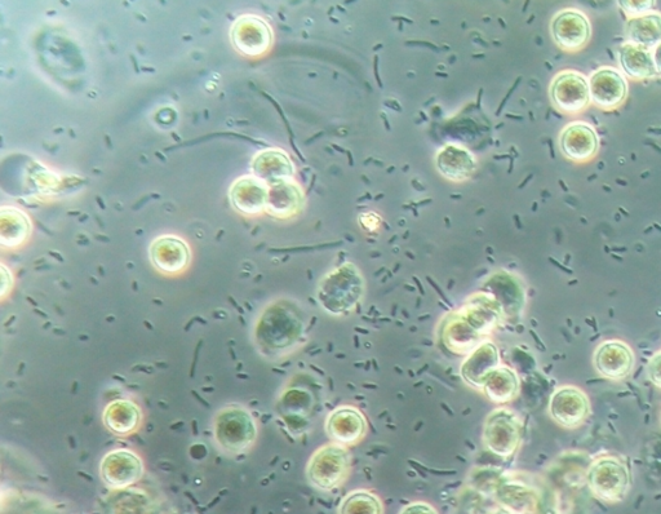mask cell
<instances>
[{"label":"cell","mask_w":661,"mask_h":514,"mask_svg":"<svg viewBox=\"0 0 661 514\" xmlns=\"http://www.w3.org/2000/svg\"><path fill=\"white\" fill-rule=\"evenodd\" d=\"M305 206V192L295 180L278 181L269 185L266 212L277 219H291Z\"/></svg>","instance_id":"obj_21"},{"label":"cell","mask_w":661,"mask_h":514,"mask_svg":"<svg viewBox=\"0 0 661 514\" xmlns=\"http://www.w3.org/2000/svg\"><path fill=\"white\" fill-rule=\"evenodd\" d=\"M30 233L31 221L25 212L13 207L3 208L0 214V242L3 247H20Z\"/></svg>","instance_id":"obj_27"},{"label":"cell","mask_w":661,"mask_h":514,"mask_svg":"<svg viewBox=\"0 0 661 514\" xmlns=\"http://www.w3.org/2000/svg\"><path fill=\"white\" fill-rule=\"evenodd\" d=\"M505 319L503 307L491 292H478L463 307L448 314L441 330L442 343L458 356L469 354L485 343Z\"/></svg>","instance_id":"obj_1"},{"label":"cell","mask_w":661,"mask_h":514,"mask_svg":"<svg viewBox=\"0 0 661 514\" xmlns=\"http://www.w3.org/2000/svg\"><path fill=\"white\" fill-rule=\"evenodd\" d=\"M619 4L631 16V19H634V17H640L646 15V13H650L655 3L647 0V2H620Z\"/></svg>","instance_id":"obj_29"},{"label":"cell","mask_w":661,"mask_h":514,"mask_svg":"<svg viewBox=\"0 0 661 514\" xmlns=\"http://www.w3.org/2000/svg\"><path fill=\"white\" fill-rule=\"evenodd\" d=\"M217 446L228 455L246 453L255 445L259 427L246 407L230 405L217 412L214 420Z\"/></svg>","instance_id":"obj_4"},{"label":"cell","mask_w":661,"mask_h":514,"mask_svg":"<svg viewBox=\"0 0 661 514\" xmlns=\"http://www.w3.org/2000/svg\"><path fill=\"white\" fill-rule=\"evenodd\" d=\"M269 185L255 176L235 181L230 189V201L235 210L246 216L263 214L268 205Z\"/></svg>","instance_id":"obj_20"},{"label":"cell","mask_w":661,"mask_h":514,"mask_svg":"<svg viewBox=\"0 0 661 514\" xmlns=\"http://www.w3.org/2000/svg\"><path fill=\"white\" fill-rule=\"evenodd\" d=\"M519 391H521V381L517 372L504 365L492 372L482 388L485 396L496 405H507L512 402L518 397Z\"/></svg>","instance_id":"obj_25"},{"label":"cell","mask_w":661,"mask_h":514,"mask_svg":"<svg viewBox=\"0 0 661 514\" xmlns=\"http://www.w3.org/2000/svg\"><path fill=\"white\" fill-rule=\"evenodd\" d=\"M434 162L439 175L451 183H465L472 179L478 170L476 155L465 146L455 143L443 145Z\"/></svg>","instance_id":"obj_17"},{"label":"cell","mask_w":661,"mask_h":514,"mask_svg":"<svg viewBox=\"0 0 661 514\" xmlns=\"http://www.w3.org/2000/svg\"><path fill=\"white\" fill-rule=\"evenodd\" d=\"M652 60H654L656 72L661 75V42L651 51Z\"/></svg>","instance_id":"obj_33"},{"label":"cell","mask_w":661,"mask_h":514,"mask_svg":"<svg viewBox=\"0 0 661 514\" xmlns=\"http://www.w3.org/2000/svg\"><path fill=\"white\" fill-rule=\"evenodd\" d=\"M560 149L572 162H588L596 157L600 150V137L588 123L574 122L563 128Z\"/></svg>","instance_id":"obj_18"},{"label":"cell","mask_w":661,"mask_h":514,"mask_svg":"<svg viewBox=\"0 0 661 514\" xmlns=\"http://www.w3.org/2000/svg\"><path fill=\"white\" fill-rule=\"evenodd\" d=\"M597 374L607 380L621 381L632 375L636 366V354L631 345L623 340H606L598 345L593 354Z\"/></svg>","instance_id":"obj_12"},{"label":"cell","mask_w":661,"mask_h":514,"mask_svg":"<svg viewBox=\"0 0 661 514\" xmlns=\"http://www.w3.org/2000/svg\"><path fill=\"white\" fill-rule=\"evenodd\" d=\"M352 469V455L348 447L328 443L314 451L306 464L309 484L323 493L339 489Z\"/></svg>","instance_id":"obj_5"},{"label":"cell","mask_w":661,"mask_h":514,"mask_svg":"<svg viewBox=\"0 0 661 514\" xmlns=\"http://www.w3.org/2000/svg\"><path fill=\"white\" fill-rule=\"evenodd\" d=\"M647 376L656 388L661 389V350L651 357L649 366H647Z\"/></svg>","instance_id":"obj_30"},{"label":"cell","mask_w":661,"mask_h":514,"mask_svg":"<svg viewBox=\"0 0 661 514\" xmlns=\"http://www.w3.org/2000/svg\"><path fill=\"white\" fill-rule=\"evenodd\" d=\"M232 42L234 47L245 56H264L273 46L272 26L259 16H241L233 25Z\"/></svg>","instance_id":"obj_13"},{"label":"cell","mask_w":661,"mask_h":514,"mask_svg":"<svg viewBox=\"0 0 661 514\" xmlns=\"http://www.w3.org/2000/svg\"><path fill=\"white\" fill-rule=\"evenodd\" d=\"M325 431L337 445L356 446L366 437L368 423L365 414L357 407L343 405L327 415Z\"/></svg>","instance_id":"obj_14"},{"label":"cell","mask_w":661,"mask_h":514,"mask_svg":"<svg viewBox=\"0 0 661 514\" xmlns=\"http://www.w3.org/2000/svg\"><path fill=\"white\" fill-rule=\"evenodd\" d=\"M380 223L379 215L374 214V212H367V214L359 216V224L367 232H375L380 227Z\"/></svg>","instance_id":"obj_32"},{"label":"cell","mask_w":661,"mask_h":514,"mask_svg":"<svg viewBox=\"0 0 661 514\" xmlns=\"http://www.w3.org/2000/svg\"><path fill=\"white\" fill-rule=\"evenodd\" d=\"M550 100L563 114H579L592 103L589 81L575 70H565L550 83Z\"/></svg>","instance_id":"obj_8"},{"label":"cell","mask_w":661,"mask_h":514,"mask_svg":"<svg viewBox=\"0 0 661 514\" xmlns=\"http://www.w3.org/2000/svg\"><path fill=\"white\" fill-rule=\"evenodd\" d=\"M143 422V411L130 400H115L102 411V423L114 436L127 437L135 433Z\"/></svg>","instance_id":"obj_23"},{"label":"cell","mask_w":661,"mask_h":514,"mask_svg":"<svg viewBox=\"0 0 661 514\" xmlns=\"http://www.w3.org/2000/svg\"><path fill=\"white\" fill-rule=\"evenodd\" d=\"M306 329L308 321L299 305L290 300L275 301L257 319V348L269 360L286 357L304 344Z\"/></svg>","instance_id":"obj_2"},{"label":"cell","mask_w":661,"mask_h":514,"mask_svg":"<svg viewBox=\"0 0 661 514\" xmlns=\"http://www.w3.org/2000/svg\"><path fill=\"white\" fill-rule=\"evenodd\" d=\"M619 64L624 74L633 81H646L658 75L651 51L636 44L624 43L620 47Z\"/></svg>","instance_id":"obj_24"},{"label":"cell","mask_w":661,"mask_h":514,"mask_svg":"<svg viewBox=\"0 0 661 514\" xmlns=\"http://www.w3.org/2000/svg\"><path fill=\"white\" fill-rule=\"evenodd\" d=\"M590 491L605 502H620L631 489V473L616 456H602L590 465L588 471Z\"/></svg>","instance_id":"obj_7"},{"label":"cell","mask_w":661,"mask_h":514,"mask_svg":"<svg viewBox=\"0 0 661 514\" xmlns=\"http://www.w3.org/2000/svg\"><path fill=\"white\" fill-rule=\"evenodd\" d=\"M144 472L143 459L135 451L128 449L110 451L100 463L101 480L113 490L128 489L137 484Z\"/></svg>","instance_id":"obj_9"},{"label":"cell","mask_w":661,"mask_h":514,"mask_svg":"<svg viewBox=\"0 0 661 514\" xmlns=\"http://www.w3.org/2000/svg\"><path fill=\"white\" fill-rule=\"evenodd\" d=\"M10 273L8 272V269L2 265V276H3V282H2V298H4V294H6V288H7V274Z\"/></svg>","instance_id":"obj_34"},{"label":"cell","mask_w":661,"mask_h":514,"mask_svg":"<svg viewBox=\"0 0 661 514\" xmlns=\"http://www.w3.org/2000/svg\"><path fill=\"white\" fill-rule=\"evenodd\" d=\"M590 99L603 110L619 108L628 97V82L612 68L596 70L589 78Z\"/></svg>","instance_id":"obj_15"},{"label":"cell","mask_w":661,"mask_h":514,"mask_svg":"<svg viewBox=\"0 0 661 514\" xmlns=\"http://www.w3.org/2000/svg\"><path fill=\"white\" fill-rule=\"evenodd\" d=\"M522 437V420L516 412L507 407H498L491 411L483 424V445L499 458L507 459L516 454Z\"/></svg>","instance_id":"obj_6"},{"label":"cell","mask_w":661,"mask_h":514,"mask_svg":"<svg viewBox=\"0 0 661 514\" xmlns=\"http://www.w3.org/2000/svg\"><path fill=\"white\" fill-rule=\"evenodd\" d=\"M628 43L652 51L661 42V13L650 12L634 17L625 25Z\"/></svg>","instance_id":"obj_26"},{"label":"cell","mask_w":661,"mask_h":514,"mask_svg":"<svg viewBox=\"0 0 661 514\" xmlns=\"http://www.w3.org/2000/svg\"><path fill=\"white\" fill-rule=\"evenodd\" d=\"M399 514H439L432 504L427 502H414L401 509Z\"/></svg>","instance_id":"obj_31"},{"label":"cell","mask_w":661,"mask_h":514,"mask_svg":"<svg viewBox=\"0 0 661 514\" xmlns=\"http://www.w3.org/2000/svg\"><path fill=\"white\" fill-rule=\"evenodd\" d=\"M366 294V281L353 263L330 270L317 288V300L332 317H348L356 312Z\"/></svg>","instance_id":"obj_3"},{"label":"cell","mask_w":661,"mask_h":514,"mask_svg":"<svg viewBox=\"0 0 661 514\" xmlns=\"http://www.w3.org/2000/svg\"><path fill=\"white\" fill-rule=\"evenodd\" d=\"M150 260L154 268L167 276H177L188 269L192 252L188 243L176 236H162L150 247Z\"/></svg>","instance_id":"obj_16"},{"label":"cell","mask_w":661,"mask_h":514,"mask_svg":"<svg viewBox=\"0 0 661 514\" xmlns=\"http://www.w3.org/2000/svg\"><path fill=\"white\" fill-rule=\"evenodd\" d=\"M550 34L562 51L578 52L590 41L592 25L585 13L575 8H567L553 17Z\"/></svg>","instance_id":"obj_11"},{"label":"cell","mask_w":661,"mask_h":514,"mask_svg":"<svg viewBox=\"0 0 661 514\" xmlns=\"http://www.w3.org/2000/svg\"><path fill=\"white\" fill-rule=\"evenodd\" d=\"M548 411L554 423L575 429L589 418L590 401L587 393L575 385H561L550 396Z\"/></svg>","instance_id":"obj_10"},{"label":"cell","mask_w":661,"mask_h":514,"mask_svg":"<svg viewBox=\"0 0 661 514\" xmlns=\"http://www.w3.org/2000/svg\"><path fill=\"white\" fill-rule=\"evenodd\" d=\"M501 366L499 348L492 341H485L469 354L461 365V378L474 389L482 391L486 380Z\"/></svg>","instance_id":"obj_19"},{"label":"cell","mask_w":661,"mask_h":514,"mask_svg":"<svg viewBox=\"0 0 661 514\" xmlns=\"http://www.w3.org/2000/svg\"><path fill=\"white\" fill-rule=\"evenodd\" d=\"M252 171L257 179L268 185L294 180L296 174L294 162L282 149H266L257 154L252 161Z\"/></svg>","instance_id":"obj_22"},{"label":"cell","mask_w":661,"mask_h":514,"mask_svg":"<svg viewBox=\"0 0 661 514\" xmlns=\"http://www.w3.org/2000/svg\"><path fill=\"white\" fill-rule=\"evenodd\" d=\"M337 514H384L379 496L368 490H354L340 503Z\"/></svg>","instance_id":"obj_28"}]
</instances>
